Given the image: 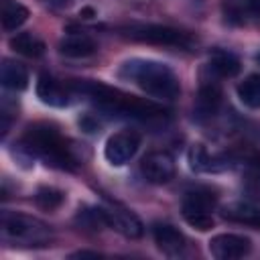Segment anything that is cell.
Wrapping results in <instances>:
<instances>
[{"mask_svg": "<svg viewBox=\"0 0 260 260\" xmlns=\"http://www.w3.org/2000/svg\"><path fill=\"white\" fill-rule=\"evenodd\" d=\"M0 77H2V85L12 91H22L28 85V71L20 63L10 61V59H6L2 63Z\"/></svg>", "mask_w": 260, "mask_h": 260, "instance_id": "5bb4252c", "label": "cell"}, {"mask_svg": "<svg viewBox=\"0 0 260 260\" xmlns=\"http://www.w3.org/2000/svg\"><path fill=\"white\" fill-rule=\"evenodd\" d=\"M211 69L221 77H234V75L240 73L242 63L234 53L217 49V51L211 53Z\"/></svg>", "mask_w": 260, "mask_h": 260, "instance_id": "e0dca14e", "label": "cell"}, {"mask_svg": "<svg viewBox=\"0 0 260 260\" xmlns=\"http://www.w3.org/2000/svg\"><path fill=\"white\" fill-rule=\"evenodd\" d=\"M85 256H91V258H98L100 254H98V252H77V254H73V258H85Z\"/></svg>", "mask_w": 260, "mask_h": 260, "instance_id": "603a6c76", "label": "cell"}, {"mask_svg": "<svg viewBox=\"0 0 260 260\" xmlns=\"http://www.w3.org/2000/svg\"><path fill=\"white\" fill-rule=\"evenodd\" d=\"M63 193L59 191V189H55V187H39L37 189V195H35V201H37V205L41 207V209H47V211H51V209H57L61 203H63Z\"/></svg>", "mask_w": 260, "mask_h": 260, "instance_id": "44dd1931", "label": "cell"}, {"mask_svg": "<svg viewBox=\"0 0 260 260\" xmlns=\"http://www.w3.org/2000/svg\"><path fill=\"white\" fill-rule=\"evenodd\" d=\"M37 95L47 106L63 108V106L69 104V91L65 89V85L59 83L57 79L49 77V75H41L39 77V81H37Z\"/></svg>", "mask_w": 260, "mask_h": 260, "instance_id": "8fae6325", "label": "cell"}, {"mask_svg": "<svg viewBox=\"0 0 260 260\" xmlns=\"http://www.w3.org/2000/svg\"><path fill=\"white\" fill-rule=\"evenodd\" d=\"M238 98L246 108H252V110L260 108V73L248 75L238 85Z\"/></svg>", "mask_w": 260, "mask_h": 260, "instance_id": "ffe728a7", "label": "cell"}, {"mask_svg": "<svg viewBox=\"0 0 260 260\" xmlns=\"http://www.w3.org/2000/svg\"><path fill=\"white\" fill-rule=\"evenodd\" d=\"M28 18V8L16 0H2V26L6 30H16Z\"/></svg>", "mask_w": 260, "mask_h": 260, "instance_id": "ac0fdd59", "label": "cell"}, {"mask_svg": "<svg viewBox=\"0 0 260 260\" xmlns=\"http://www.w3.org/2000/svg\"><path fill=\"white\" fill-rule=\"evenodd\" d=\"M250 6H252L256 12H260V0H250Z\"/></svg>", "mask_w": 260, "mask_h": 260, "instance_id": "cb8c5ba5", "label": "cell"}, {"mask_svg": "<svg viewBox=\"0 0 260 260\" xmlns=\"http://www.w3.org/2000/svg\"><path fill=\"white\" fill-rule=\"evenodd\" d=\"M59 51L67 57H89L95 53V43L87 35L81 32H69L61 39Z\"/></svg>", "mask_w": 260, "mask_h": 260, "instance_id": "7c38bea8", "label": "cell"}, {"mask_svg": "<svg viewBox=\"0 0 260 260\" xmlns=\"http://www.w3.org/2000/svg\"><path fill=\"white\" fill-rule=\"evenodd\" d=\"M223 217L230 221L246 223L252 228H260V209L248 203H232L223 209Z\"/></svg>", "mask_w": 260, "mask_h": 260, "instance_id": "2e32d148", "label": "cell"}, {"mask_svg": "<svg viewBox=\"0 0 260 260\" xmlns=\"http://www.w3.org/2000/svg\"><path fill=\"white\" fill-rule=\"evenodd\" d=\"M47 6H53V8H61V6H67L71 0H43Z\"/></svg>", "mask_w": 260, "mask_h": 260, "instance_id": "7402d4cb", "label": "cell"}, {"mask_svg": "<svg viewBox=\"0 0 260 260\" xmlns=\"http://www.w3.org/2000/svg\"><path fill=\"white\" fill-rule=\"evenodd\" d=\"M120 77L134 81L148 95L158 100H175L181 93V85L173 69L165 63L150 59H132L126 61L120 69Z\"/></svg>", "mask_w": 260, "mask_h": 260, "instance_id": "6da1fadb", "label": "cell"}, {"mask_svg": "<svg viewBox=\"0 0 260 260\" xmlns=\"http://www.w3.org/2000/svg\"><path fill=\"white\" fill-rule=\"evenodd\" d=\"M140 171H142L146 181L160 185V183H167V181L173 179V175H175V160H173V156L169 152L156 150V152H150V154H146L142 158Z\"/></svg>", "mask_w": 260, "mask_h": 260, "instance_id": "ba28073f", "label": "cell"}, {"mask_svg": "<svg viewBox=\"0 0 260 260\" xmlns=\"http://www.w3.org/2000/svg\"><path fill=\"white\" fill-rule=\"evenodd\" d=\"M130 39L150 45H167V47H189L191 39L181 32L179 28L165 26V24H138L130 26L126 32Z\"/></svg>", "mask_w": 260, "mask_h": 260, "instance_id": "5b68a950", "label": "cell"}, {"mask_svg": "<svg viewBox=\"0 0 260 260\" xmlns=\"http://www.w3.org/2000/svg\"><path fill=\"white\" fill-rule=\"evenodd\" d=\"M189 160H191V167L197 171H221L228 167V156L209 154L201 144H197L189 152Z\"/></svg>", "mask_w": 260, "mask_h": 260, "instance_id": "9a60e30c", "label": "cell"}, {"mask_svg": "<svg viewBox=\"0 0 260 260\" xmlns=\"http://www.w3.org/2000/svg\"><path fill=\"white\" fill-rule=\"evenodd\" d=\"M250 248H252L250 240L240 234H217L209 240V252L217 260L242 258L250 252Z\"/></svg>", "mask_w": 260, "mask_h": 260, "instance_id": "52a82bcc", "label": "cell"}, {"mask_svg": "<svg viewBox=\"0 0 260 260\" xmlns=\"http://www.w3.org/2000/svg\"><path fill=\"white\" fill-rule=\"evenodd\" d=\"M102 213H104V219H106V225L114 228L116 232H120L122 236L126 238H140L144 228H142V221L128 209L120 207V205H110V207H102Z\"/></svg>", "mask_w": 260, "mask_h": 260, "instance_id": "9c48e42d", "label": "cell"}, {"mask_svg": "<svg viewBox=\"0 0 260 260\" xmlns=\"http://www.w3.org/2000/svg\"><path fill=\"white\" fill-rule=\"evenodd\" d=\"M10 47L24 57H41L45 53V43L32 32H18L10 39Z\"/></svg>", "mask_w": 260, "mask_h": 260, "instance_id": "d6986e66", "label": "cell"}, {"mask_svg": "<svg viewBox=\"0 0 260 260\" xmlns=\"http://www.w3.org/2000/svg\"><path fill=\"white\" fill-rule=\"evenodd\" d=\"M221 104V89L217 83H203L199 87V93H197V102H195V110L199 116H213L217 112Z\"/></svg>", "mask_w": 260, "mask_h": 260, "instance_id": "4fadbf2b", "label": "cell"}, {"mask_svg": "<svg viewBox=\"0 0 260 260\" xmlns=\"http://www.w3.org/2000/svg\"><path fill=\"white\" fill-rule=\"evenodd\" d=\"M213 205H215V197L211 193L189 191L183 199V217L191 228L199 232H207L213 228V217H211Z\"/></svg>", "mask_w": 260, "mask_h": 260, "instance_id": "277c9868", "label": "cell"}, {"mask_svg": "<svg viewBox=\"0 0 260 260\" xmlns=\"http://www.w3.org/2000/svg\"><path fill=\"white\" fill-rule=\"evenodd\" d=\"M2 234L14 242H24L28 246H41L49 240V228L43 221L12 211L2 213Z\"/></svg>", "mask_w": 260, "mask_h": 260, "instance_id": "3957f363", "label": "cell"}, {"mask_svg": "<svg viewBox=\"0 0 260 260\" xmlns=\"http://www.w3.org/2000/svg\"><path fill=\"white\" fill-rule=\"evenodd\" d=\"M22 144L26 150H30L32 154L41 156L47 165L57 167V169H73V156L65 144V140L61 138V134L57 132V128L49 126V124H35L26 130Z\"/></svg>", "mask_w": 260, "mask_h": 260, "instance_id": "7a4b0ae2", "label": "cell"}, {"mask_svg": "<svg viewBox=\"0 0 260 260\" xmlns=\"http://www.w3.org/2000/svg\"><path fill=\"white\" fill-rule=\"evenodd\" d=\"M152 238H154L156 246L169 256H177L185 250L183 234L171 223H154L152 225Z\"/></svg>", "mask_w": 260, "mask_h": 260, "instance_id": "30bf717a", "label": "cell"}, {"mask_svg": "<svg viewBox=\"0 0 260 260\" xmlns=\"http://www.w3.org/2000/svg\"><path fill=\"white\" fill-rule=\"evenodd\" d=\"M138 146H140V136L134 130H122L108 138L104 146V154L110 165L122 167L136 154Z\"/></svg>", "mask_w": 260, "mask_h": 260, "instance_id": "8992f818", "label": "cell"}, {"mask_svg": "<svg viewBox=\"0 0 260 260\" xmlns=\"http://www.w3.org/2000/svg\"><path fill=\"white\" fill-rule=\"evenodd\" d=\"M256 61H258V63H260V55H256Z\"/></svg>", "mask_w": 260, "mask_h": 260, "instance_id": "d4e9b609", "label": "cell"}]
</instances>
